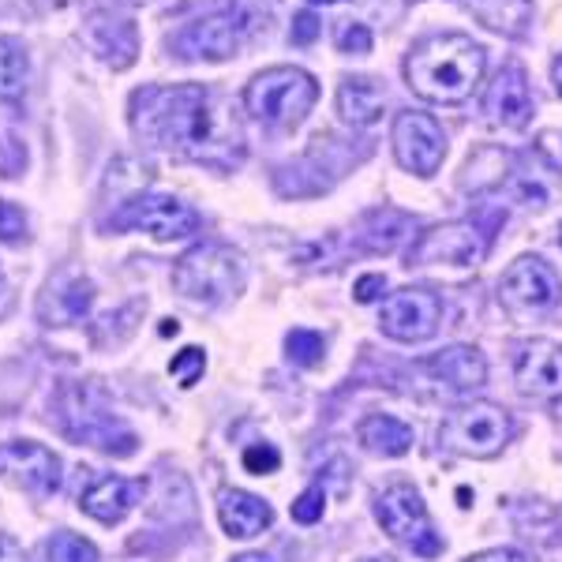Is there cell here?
<instances>
[{"mask_svg": "<svg viewBox=\"0 0 562 562\" xmlns=\"http://www.w3.org/2000/svg\"><path fill=\"white\" fill-rule=\"evenodd\" d=\"M487 256V237L476 222L431 225L413 240L405 267H476Z\"/></svg>", "mask_w": 562, "mask_h": 562, "instance_id": "7", "label": "cell"}, {"mask_svg": "<svg viewBox=\"0 0 562 562\" xmlns=\"http://www.w3.org/2000/svg\"><path fill=\"white\" fill-rule=\"evenodd\" d=\"M307 4H334V0H307Z\"/></svg>", "mask_w": 562, "mask_h": 562, "instance_id": "38", "label": "cell"}, {"mask_svg": "<svg viewBox=\"0 0 562 562\" xmlns=\"http://www.w3.org/2000/svg\"><path fill=\"white\" fill-rule=\"evenodd\" d=\"M49 562H98V548L76 532H53L49 548H45Z\"/></svg>", "mask_w": 562, "mask_h": 562, "instance_id": "24", "label": "cell"}, {"mask_svg": "<svg viewBox=\"0 0 562 562\" xmlns=\"http://www.w3.org/2000/svg\"><path fill=\"white\" fill-rule=\"evenodd\" d=\"M424 371H431L439 383H447V390L465 394V390H480L487 383V364L480 357V349L473 346H450L442 352H435L431 360H424Z\"/></svg>", "mask_w": 562, "mask_h": 562, "instance_id": "18", "label": "cell"}, {"mask_svg": "<svg viewBox=\"0 0 562 562\" xmlns=\"http://www.w3.org/2000/svg\"><path fill=\"white\" fill-rule=\"evenodd\" d=\"M217 518H222V529L237 540H251L259 537L262 529H270L274 521V510H270L267 498L240 492V487H225L217 495Z\"/></svg>", "mask_w": 562, "mask_h": 562, "instance_id": "17", "label": "cell"}, {"mask_svg": "<svg viewBox=\"0 0 562 562\" xmlns=\"http://www.w3.org/2000/svg\"><path fill=\"white\" fill-rule=\"evenodd\" d=\"M49 293H57V312L49 315V326L79 323L90 312V301H94V285L83 278H71L68 285H49Z\"/></svg>", "mask_w": 562, "mask_h": 562, "instance_id": "22", "label": "cell"}, {"mask_svg": "<svg viewBox=\"0 0 562 562\" xmlns=\"http://www.w3.org/2000/svg\"><path fill=\"white\" fill-rule=\"evenodd\" d=\"M375 518H379V525H383L386 537L397 540L402 548H409L413 555L435 559L442 551L439 532H435V525L428 518V506H424L420 492L409 484L386 487L375 503Z\"/></svg>", "mask_w": 562, "mask_h": 562, "instance_id": "6", "label": "cell"}, {"mask_svg": "<svg viewBox=\"0 0 562 562\" xmlns=\"http://www.w3.org/2000/svg\"><path fill=\"white\" fill-rule=\"evenodd\" d=\"M469 12L503 38H521L532 20V0H469Z\"/></svg>", "mask_w": 562, "mask_h": 562, "instance_id": "21", "label": "cell"}, {"mask_svg": "<svg viewBox=\"0 0 562 562\" xmlns=\"http://www.w3.org/2000/svg\"><path fill=\"white\" fill-rule=\"evenodd\" d=\"M562 296V281L540 256H521L498 281V301L510 312H548Z\"/></svg>", "mask_w": 562, "mask_h": 562, "instance_id": "12", "label": "cell"}, {"mask_svg": "<svg viewBox=\"0 0 562 562\" xmlns=\"http://www.w3.org/2000/svg\"><path fill=\"white\" fill-rule=\"evenodd\" d=\"M26 240V214L15 203L0 199V244H20Z\"/></svg>", "mask_w": 562, "mask_h": 562, "instance_id": "27", "label": "cell"}, {"mask_svg": "<svg viewBox=\"0 0 562 562\" xmlns=\"http://www.w3.org/2000/svg\"><path fill=\"white\" fill-rule=\"evenodd\" d=\"M323 506H326V492H323V484H312V487H307V492L293 503V521H301V525H315V521L323 518Z\"/></svg>", "mask_w": 562, "mask_h": 562, "instance_id": "29", "label": "cell"}, {"mask_svg": "<svg viewBox=\"0 0 562 562\" xmlns=\"http://www.w3.org/2000/svg\"><path fill=\"white\" fill-rule=\"evenodd\" d=\"M0 476L31 495H57L60 484H65L60 458L34 439L0 442Z\"/></svg>", "mask_w": 562, "mask_h": 562, "instance_id": "11", "label": "cell"}, {"mask_svg": "<svg viewBox=\"0 0 562 562\" xmlns=\"http://www.w3.org/2000/svg\"><path fill=\"white\" fill-rule=\"evenodd\" d=\"M8 307V285H4V278H0V312Z\"/></svg>", "mask_w": 562, "mask_h": 562, "instance_id": "37", "label": "cell"}, {"mask_svg": "<svg viewBox=\"0 0 562 562\" xmlns=\"http://www.w3.org/2000/svg\"><path fill=\"white\" fill-rule=\"evenodd\" d=\"M233 562H274V559H270V555H256V551H248V555H237Z\"/></svg>", "mask_w": 562, "mask_h": 562, "instance_id": "36", "label": "cell"}, {"mask_svg": "<svg viewBox=\"0 0 562 562\" xmlns=\"http://www.w3.org/2000/svg\"><path fill=\"white\" fill-rule=\"evenodd\" d=\"M442 319V301L431 289H416L405 285L397 293H390L383 301V315H379V326H383L386 338L394 341H428L435 330H439Z\"/></svg>", "mask_w": 562, "mask_h": 562, "instance_id": "10", "label": "cell"}, {"mask_svg": "<svg viewBox=\"0 0 562 562\" xmlns=\"http://www.w3.org/2000/svg\"><path fill=\"white\" fill-rule=\"evenodd\" d=\"M364 562H390V559H364Z\"/></svg>", "mask_w": 562, "mask_h": 562, "instance_id": "39", "label": "cell"}, {"mask_svg": "<svg viewBox=\"0 0 562 562\" xmlns=\"http://www.w3.org/2000/svg\"><path fill=\"white\" fill-rule=\"evenodd\" d=\"M465 562H525V559L510 548H495V551H480V555L465 559Z\"/></svg>", "mask_w": 562, "mask_h": 562, "instance_id": "34", "label": "cell"}, {"mask_svg": "<svg viewBox=\"0 0 562 562\" xmlns=\"http://www.w3.org/2000/svg\"><path fill=\"white\" fill-rule=\"evenodd\" d=\"M285 349H289V360L293 364H301V368H315V364H323V334H315V330H293L285 338Z\"/></svg>", "mask_w": 562, "mask_h": 562, "instance_id": "25", "label": "cell"}, {"mask_svg": "<svg viewBox=\"0 0 562 562\" xmlns=\"http://www.w3.org/2000/svg\"><path fill=\"white\" fill-rule=\"evenodd\" d=\"M0 562H26L20 540L8 537V532H0Z\"/></svg>", "mask_w": 562, "mask_h": 562, "instance_id": "33", "label": "cell"}, {"mask_svg": "<svg viewBox=\"0 0 562 562\" xmlns=\"http://www.w3.org/2000/svg\"><path fill=\"white\" fill-rule=\"evenodd\" d=\"M514 375H518L521 394L540 397V402H555V397H562V346L548 338L529 341L521 349Z\"/></svg>", "mask_w": 562, "mask_h": 562, "instance_id": "14", "label": "cell"}, {"mask_svg": "<svg viewBox=\"0 0 562 562\" xmlns=\"http://www.w3.org/2000/svg\"><path fill=\"white\" fill-rule=\"evenodd\" d=\"M319 31H323L319 15H315V12H301L293 20V31H289V38H293V45H312L315 38H319Z\"/></svg>", "mask_w": 562, "mask_h": 562, "instance_id": "31", "label": "cell"}, {"mask_svg": "<svg viewBox=\"0 0 562 562\" xmlns=\"http://www.w3.org/2000/svg\"><path fill=\"white\" fill-rule=\"evenodd\" d=\"M132 124L180 158L229 169L244 158V128L233 109L199 83L147 87L132 98Z\"/></svg>", "mask_w": 562, "mask_h": 562, "instance_id": "1", "label": "cell"}, {"mask_svg": "<svg viewBox=\"0 0 562 562\" xmlns=\"http://www.w3.org/2000/svg\"><path fill=\"white\" fill-rule=\"evenodd\" d=\"M484 113L503 128H525L532 116V90L521 65H506L484 94Z\"/></svg>", "mask_w": 562, "mask_h": 562, "instance_id": "15", "label": "cell"}, {"mask_svg": "<svg viewBox=\"0 0 562 562\" xmlns=\"http://www.w3.org/2000/svg\"><path fill=\"white\" fill-rule=\"evenodd\" d=\"M338 113H341V121L352 124V128H371V124H379V121H383V113H386L383 87H379L375 79H368V76L341 79Z\"/></svg>", "mask_w": 562, "mask_h": 562, "instance_id": "19", "label": "cell"}, {"mask_svg": "<svg viewBox=\"0 0 562 562\" xmlns=\"http://www.w3.org/2000/svg\"><path fill=\"white\" fill-rule=\"evenodd\" d=\"M383 289H386V278L383 274H364V278L357 281V301L360 304L379 301V296H383Z\"/></svg>", "mask_w": 562, "mask_h": 562, "instance_id": "32", "label": "cell"}, {"mask_svg": "<svg viewBox=\"0 0 562 562\" xmlns=\"http://www.w3.org/2000/svg\"><path fill=\"white\" fill-rule=\"evenodd\" d=\"M169 371H173V379L180 386H195L199 379H203V371H206V352L203 349H195V346H188V349H180L177 357H173V364H169Z\"/></svg>", "mask_w": 562, "mask_h": 562, "instance_id": "26", "label": "cell"}, {"mask_svg": "<svg viewBox=\"0 0 562 562\" xmlns=\"http://www.w3.org/2000/svg\"><path fill=\"white\" fill-rule=\"evenodd\" d=\"M357 439L364 442V450H371V454H383V458H402L413 450V428L409 424H402L397 416H368V420H360L357 428Z\"/></svg>", "mask_w": 562, "mask_h": 562, "instance_id": "20", "label": "cell"}, {"mask_svg": "<svg viewBox=\"0 0 562 562\" xmlns=\"http://www.w3.org/2000/svg\"><path fill=\"white\" fill-rule=\"evenodd\" d=\"M394 158L402 169L416 177H435V169L447 158V135L431 113H397L394 121Z\"/></svg>", "mask_w": 562, "mask_h": 562, "instance_id": "9", "label": "cell"}, {"mask_svg": "<svg viewBox=\"0 0 562 562\" xmlns=\"http://www.w3.org/2000/svg\"><path fill=\"white\" fill-rule=\"evenodd\" d=\"M143 498V480H124V476H98L94 484L79 495L83 514H90L102 525L124 521L135 510V503Z\"/></svg>", "mask_w": 562, "mask_h": 562, "instance_id": "16", "label": "cell"}, {"mask_svg": "<svg viewBox=\"0 0 562 562\" xmlns=\"http://www.w3.org/2000/svg\"><path fill=\"white\" fill-rule=\"evenodd\" d=\"M244 31H248V26H244L240 15L229 8V12H214V15H203V20L188 23L173 38V49L180 60H229V57H237Z\"/></svg>", "mask_w": 562, "mask_h": 562, "instance_id": "13", "label": "cell"}, {"mask_svg": "<svg viewBox=\"0 0 562 562\" xmlns=\"http://www.w3.org/2000/svg\"><path fill=\"white\" fill-rule=\"evenodd\" d=\"M487 53L469 34H435L405 57V83L435 105H461L484 79Z\"/></svg>", "mask_w": 562, "mask_h": 562, "instance_id": "2", "label": "cell"}, {"mask_svg": "<svg viewBox=\"0 0 562 562\" xmlns=\"http://www.w3.org/2000/svg\"><path fill=\"white\" fill-rule=\"evenodd\" d=\"M514 435V420L503 405L492 402H473L461 405V409L447 413L439 424V442L450 450V454L461 458H476L487 461L495 454H503V447Z\"/></svg>", "mask_w": 562, "mask_h": 562, "instance_id": "5", "label": "cell"}, {"mask_svg": "<svg viewBox=\"0 0 562 562\" xmlns=\"http://www.w3.org/2000/svg\"><path fill=\"white\" fill-rule=\"evenodd\" d=\"M551 83H555V94L562 98V53L555 57V65H551Z\"/></svg>", "mask_w": 562, "mask_h": 562, "instance_id": "35", "label": "cell"}, {"mask_svg": "<svg viewBox=\"0 0 562 562\" xmlns=\"http://www.w3.org/2000/svg\"><path fill=\"white\" fill-rule=\"evenodd\" d=\"M173 289L192 304H225L244 289V259L222 244H199L177 259Z\"/></svg>", "mask_w": 562, "mask_h": 562, "instance_id": "4", "label": "cell"}, {"mask_svg": "<svg viewBox=\"0 0 562 562\" xmlns=\"http://www.w3.org/2000/svg\"><path fill=\"white\" fill-rule=\"evenodd\" d=\"M319 102V83L304 68H267L244 87V109L270 128H296Z\"/></svg>", "mask_w": 562, "mask_h": 562, "instance_id": "3", "label": "cell"}, {"mask_svg": "<svg viewBox=\"0 0 562 562\" xmlns=\"http://www.w3.org/2000/svg\"><path fill=\"white\" fill-rule=\"evenodd\" d=\"M338 49L349 53V57H364V53H371V31L364 23H346L338 31Z\"/></svg>", "mask_w": 562, "mask_h": 562, "instance_id": "30", "label": "cell"}, {"mask_svg": "<svg viewBox=\"0 0 562 562\" xmlns=\"http://www.w3.org/2000/svg\"><path fill=\"white\" fill-rule=\"evenodd\" d=\"M26 71H31V60H26V49L20 38H0V98L15 102L26 87Z\"/></svg>", "mask_w": 562, "mask_h": 562, "instance_id": "23", "label": "cell"}, {"mask_svg": "<svg viewBox=\"0 0 562 562\" xmlns=\"http://www.w3.org/2000/svg\"><path fill=\"white\" fill-rule=\"evenodd\" d=\"M113 229H143L154 240H184L199 229V214L173 195H135L113 214Z\"/></svg>", "mask_w": 562, "mask_h": 562, "instance_id": "8", "label": "cell"}, {"mask_svg": "<svg viewBox=\"0 0 562 562\" xmlns=\"http://www.w3.org/2000/svg\"><path fill=\"white\" fill-rule=\"evenodd\" d=\"M278 465H281V454L270 442H256V447L244 450V469H248V473L270 476V473H278Z\"/></svg>", "mask_w": 562, "mask_h": 562, "instance_id": "28", "label": "cell"}]
</instances>
